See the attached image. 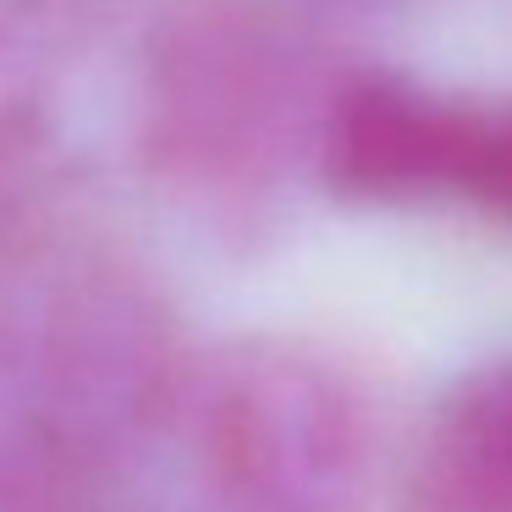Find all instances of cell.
<instances>
[{
	"label": "cell",
	"instance_id": "277c9868",
	"mask_svg": "<svg viewBox=\"0 0 512 512\" xmlns=\"http://www.w3.org/2000/svg\"><path fill=\"white\" fill-rule=\"evenodd\" d=\"M314 193L347 210H468L512 232V89H435L347 61L314 138Z\"/></svg>",
	"mask_w": 512,
	"mask_h": 512
},
{
	"label": "cell",
	"instance_id": "3957f363",
	"mask_svg": "<svg viewBox=\"0 0 512 512\" xmlns=\"http://www.w3.org/2000/svg\"><path fill=\"white\" fill-rule=\"evenodd\" d=\"M380 430L358 369L325 342L248 331L193 347L149 474V512H369Z\"/></svg>",
	"mask_w": 512,
	"mask_h": 512
},
{
	"label": "cell",
	"instance_id": "5b68a950",
	"mask_svg": "<svg viewBox=\"0 0 512 512\" xmlns=\"http://www.w3.org/2000/svg\"><path fill=\"white\" fill-rule=\"evenodd\" d=\"M397 512H512V353L463 369L430 402Z\"/></svg>",
	"mask_w": 512,
	"mask_h": 512
},
{
	"label": "cell",
	"instance_id": "52a82bcc",
	"mask_svg": "<svg viewBox=\"0 0 512 512\" xmlns=\"http://www.w3.org/2000/svg\"><path fill=\"white\" fill-rule=\"evenodd\" d=\"M0 512H149L138 490H23L0 496Z\"/></svg>",
	"mask_w": 512,
	"mask_h": 512
},
{
	"label": "cell",
	"instance_id": "7a4b0ae2",
	"mask_svg": "<svg viewBox=\"0 0 512 512\" xmlns=\"http://www.w3.org/2000/svg\"><path fill=\"white\" fill-rule=\"evenodd\" d=\"M342 56L270 0H177L127 94L144 188L221 248H265L314 193V138Z\"/></svg>",
	"mask_w": 512,
	"mask_h": 512
},
{
	"label": "cell",
	"instance_id": "8992f818",
	"mask_svg": "<svg viewBox=\"0 0 512 512\" xmlns=\"http://www.w3.org/2000/svg\"><path fill=\"white\" fill-rule=\"evenodd\" d=\"M50 61L39 28L0 0V215L61 182V72Z\"/></svg>",
	"mask_w": 512,
	"mask_h": 512
},
{
	"label": "cell",
	"instance_id": "6da1fadb",
	"mask_svg": "<svg viewBox=\"0 0 512 512\" xmlns=\"http://www.w3.org/2000/svg\"><path fill=\"white\" fill-rule=\"evenodd\" d=\"M193 342L155 270L61 193L0 215V496L138 490Z\"/></svg>",
	"mask_w": 512,
	"mask_h": 512
}]
</instances>
